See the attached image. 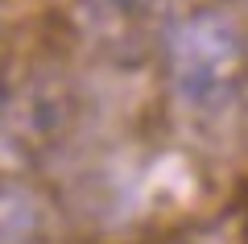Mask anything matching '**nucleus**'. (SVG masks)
<instances>
[{
    "label": "nucleus",
    "instance_id": "nucleus-7",
    "mask_svg": "<svg viewBox=\"0 0 248 244\" xmlns=\"http://www.w3.org/2000/svg\"><path fill=\"white\" fill-rule=\"evenodd\" d=\"M0 99H4V96H0Z\"/></svg>",
    "mask_w": 248,
    "mask_h": 244
},
{
    "label": "nucleus",
    "instance_id": "nucleus-5",
    "mask_svg": "<svg viewBox=\"0 0 248 244\" xmlns=\"http://www.w3.org/2000/svg\"><path fill=\"white\" fill-rule=\"evenodd\" d=\"M166 244H219V236L215 232H186V236H174Z\"/></svg>",
    "mask_w": 248,
    "mask_h": 244
},
{
    "label": "nucleus",
    "instance_id": "nucleus-2",
    "mask_svg": "<svg viewBox=\"0 0 248 244\" xmlns=\"http://www.w3.org/2000/svg\"><path fill=\"white\" fill-rule=\"evenodd\" d=\"M75 25L112 58H141L166 37L170 0H75Z\"/></svg>",
    "mask_w": 248,
    "mask_h": 244
},
{
    "label": "nucleus",
    "instance_id": "nucleus-3",
    "mask_svg": "<svg viewBox=\"0 0 248 244\" xmlns=\"http://www.w3.org/2000/svg\"><path fill=\"white\" fill-rule=\"evenodd\" d=\"M71 120V99L58 83H29L13 99H0V157L33 162L54 145Z\"/></svg>",
    "mask_w": 248,
    "mask_h": 244
},
{
    "label": "nucleus",
    "instance_id": "nucleus-4",
    "mask_svg": "<svg viewBox=\"0 0 248 244\" xmlns=\"http://www.w3.org/2000/svg\"><path fill=\"white\" fill-rule=\"evenodd\" d=\"M42 199L25 186H0V244H33L42 232Z\"/></svg>",
    "mask_w": 248,
    "mask_h": 244
},
{
    "label": "nucleus",
    "instance_id": "nucleus-1",
    "mask_svg": "<svg viewBox=\"0 0 248 244\" xmlns=\"http://www.w3.org/2000/svg\"><path fill=\"white\" fill-rule=\"evenodd\" d=\"M166 70L186 108H219L248 75V33L236 9L190 13L166 29Z\"/></svg>",
    "mask_w": 248,
    "mask_h": 244
},
{
    "label": "nucleus",
    "instance_id": "nucleus-6",
    "mask_svg": "<svg viewBox=\"0 0 248 244\" xmlns=\"http://www.w3.org/2000/svg\"><path fill=\"white\" fill-rule=\"evenodd\" d=\"M236 17H240V25H244V33H248V0H244V4L236 9Z\"/></svg>",
    "mask_w": 248,
    "mask_h": 244
}]
</instances>
